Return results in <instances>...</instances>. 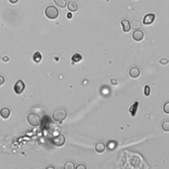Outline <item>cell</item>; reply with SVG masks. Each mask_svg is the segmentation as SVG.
<instances>
[{
  "label": "cell",
  "mask_w": 169,
  "mask_h": 169,
  "mask_svg": "<svg viewBox=\"0 0 169 169\" xmlns=\"http://www.w3.org/2000/svg\"><path fill=\"white\" fill-rule=\"evenodd\" d=\"M67 116V110L63 108H59L56 109L52 114V118L56 122H62Z\"/></svg>",
  "instance_id": "6da1fadb"
},
{
  "label": "cell",
  "mask_w": 169,
  "mask_h": 169,
  "mask_svg": "<svg viewBox=\"0 0 169 169\" xmlns=\"http://www.w3.org/2000/svg\"><path fill=\"white\" fill-rule=\"evenodd\" d=\"M27 121L31 126L37 127L40 124L41 118L38 114L35 112H31L27 115Z\"/></svg>",
  "instance_id": "7a4b0ae2"
},
{
  "label": "cell",
  "mask_w": 169,
  "mask_h": 169,
  "mask_svg": "<svg viewBox=\"0 0 169 169\" xmlns=\"http://www.w3.org/2000/svg\"><path fill=\"white\" fill-rule=\"evenodd\" d=\"M45 15L50 19H56L59 16V11L55 6L49 5L45 9Z\"/></svg>",
  "instance_id": "3957f363"
},
{
  "label": "cell",
  "mask_w": 169,
  "mask_h": 169,
  "mask_svg": "<svg viewBox=\"0 0 169 169\" xmlns=\"http://www.w3.org/2000/svg\"><path fill=\"white\" fill-rule=\"evenodd\" d=\"M25 89V84L22 80L17 81L15 83V84L13 87L15 93L17 94V95H20V94H21L22 92H23Z\"/></svg>",
  "instance_id": "277c9868"
},
{
  "label": "cell",
  "mask_w": 169,
  "mask_h": 169,
  "mask_svg": "<svg viewBox=\"0 0 169 169\" xmlns=\"http://www.w3.org/2000/svg\"><path fill=\"white\" fill-rule=\"evenodd\" d=\"M66 143V137L62 134H59L53 138V144L57 147H61Z\"/></svg>",
  "instance_id": "5b68a950"
},
{
  "label": "cell",
  "mask_w": 169,
  "mask_h": 169,
  "mask_svg": "<svg viewBox=\"0 0 169 169\" xmlns=\"http://www.w3.org/2000/svg\"><path fill=\"white\" fill-rule=\"evenodd\" d=\"M133 39L136 42H140L144 38V32L140 29H137L132 34Z\"/></svg>",
  "instance_id": "8992f818"
},
{
  "label": "cell",
  "mask_w": 169,
  "mask_h": 169,
  "mask_svg": "<svg viewBox=\"0 0 169 169\" xmlns=\"http://www.w3.org/2000/svg\"><path fill=\"white\" fill-rule=\"evenodd\" d=\"M155 15L153 13H148L145 15V16L143 20V23L145 25H149L152 24L153 22L155 21Z\"/></svg>",
  "instance_id": "52a82bcc"
},
{
  "label": "cell",
  "mask_w": 169,
  "mask_h": 169,
  "mask_svg": "<svg viewBox=\"0 0 169 169\" xmlns=\"http://www.w3.org/2000/svg\"><path fill=\"white\" fill-rule=\"evenodd\" d=\"M130 76L133 79L138 78L141 75V71L137 67H132L129 71Z\"/></svg>",
  "instance_id": "ba28073f"
},
{
  "label": "cell",
  "mask_w": 169,
  "mask_h": 169,
  "mask_svg": "<svg viewBox=\"0 0 169 169\" xmlns=\"http://www.w3.org/2000/svg\"><path fill=\"white\" fill-rule=\"evenodd\" d=\"M121 25L122 26V30L124 32H128L131 31V26L130 21L127 19H123L121 21Z\"/></svg>",
  "instance_id": "9c48e42d"
},
{
  "label": "cell",
  "mask_w": 169,
  "mask_h": 169,
  "mask_svg": "<svg viewBox=\"0 0 169 169\" xmlns=\"http://www.w3.org/2000/svg\"><path fill=\"white\" fill-rule=\"evenodd\" d=\"M67 9H68V10L70 11L71 12H76L79 9L78 3L75 1L69 2L68 4H67Z\"/></svg>",
  "instance_id": "30bf717a"
},
{
  "label": "cell",
  "mask_w": 169,
  "mask_h": 169,
  "mask_svg": "<svg viewBox=\"0 0 169 169\" xmlns=\"http://www.w3.org/2000/svg\"><path fill=\"white\" fill-rule=\"evenodd\" d=\"M11 115V110L9 108L3 107L1 110H0V116H2L3 118L7 119Z\"/></svg>",
  "instance_id": "8fae6325"
},
{
  "label": "cell",
  "mask_w": 169,
  "mask_h": 169,
  "mask_svg": "<svg viewBox=\"0 0 169 169\" xmlns=\"http://www.w3.org/2000/svg\"><path fill=\"white\" fill-rule=\"evenodd\" d=\"M105 149H106V146L103 142L97 143L95 145V151L98 153H103Z\"/></svg>",
  "instance_id": "7c38bea8"
},
{
  "label": "cell",
  "mask_w": 169,
  "mask_h": 169,
  "mask_svg": "<svg viewBox=\"0 0 169 169\" xmlns=\"http://www.w3.org/2000/svg\"><path fill=\"white\" fill-rule=\"evenodd\" d=\"M55 4L61 8H65L67 5V0H54Z\"/></svg>",
  "instance_id": "4fadbf2b"
},
{
  "label": "cell",
  "mask_w": 169,
  "mask_h": 169,
  "mask_svg": "<svg viewBox=\"0 0 169 169\" xmlns=\"http://www.w3.org/2000/svg\"><path fill=\"white\" fill-rule=\"evenodd\" d=\"M161 128L165 132H169V120H166L161 124Z\"/></svg>",
  "instance_id": "5bb4252c"
},
{
  "label": "cell",
  "mask_w": 169,
  "mask_h": 169,
  "mask_svg": "<svg viewBox=\"0 0 169 169\" xmlns=\"http://www.w3.org/2000/svg\"><path fill=\"white\" fill-rule=\"evenodd\" d=\"M42 55L39 52H35V54L33 55V60L34 62H36V63H39L41 61V59H42Z\"/></svg>",
  "instance_id": "9a60e30c"
},
{
  "label": "cell",
  "mask_w": 169,
  "mask_h": 169,
  "mask_svg": "<svg viewBox=\"0 0 169 169\" xmlns=\"http://www.w3.org/2000/svg\"><path fill=\"white\" fill-rule=\"evenodd\" d=\"M63 168L65 169H74L76 167H75V164L72 161H67Z\"/></svg>",
  "instance_id": "2e32d148"
},
{
  "label": "cell",
  "mask_w": 169,
  "mask_h": 169,
  "mask_svg": "<svg viewBox=\"0 0 169 169\" xmlns=\"http://www.w3.org/2000/svg\"><path fill=\"white\" fill-rule=\"evenodd\" d=\"M131 24H132V27L134 29H138L141 27V22L137 19L133 20L131 21Z\"/></svg>",
  "instance_id": "e0dca14e"
},
{
  "label": "cell",
  "mask_w": 169,
  "mask_h": 169,
  "mask_svg": "<svg viewBox=\"0 0 169 169\" xmlns=\"http://www.w3.org/2000/svg\"><path fill=\"white\" fill-rule=\"evenodd\" d=\"M72 60L75 62H78L82 59V56L79 54H76L72 56Z\"/></svg>",
  "instance_id": "ac0fdd59"
},
{
  "label": "cell",
  "mask_w": 169,
  "mask_h": 169,
  "mask_svg": "<svg viewBox=\"0 0 169 169\" xmlns=\"http://www.w3.org/2000/svg\"><path fill=\"white\" fill-rule=\"evenodd\" d=\"M163 109V112L165 114H169V101H167V102H166L164 104Z\"/></svg>",
  "instance_id": "d6986e66"
},
{
  "label": "cell",
  "mask_w": 169,
  "mask_h": 169,
  "mask_svg": "<svg viewBox=\"0 0 169 169\" xmlns=\"http://www.w3.org/2000/svg\"><path fill=\"white\" fill-rule=\"evenodd\" d=\"M150 93H151V90H150V87H149L148 85H146L145 87V89H144V94H145V95L147 96H149Z\"/></svg>",
  "instance_id": "ffe728a7"
},
{
  "label": "cell",
  "mask_w": 169,
  "mask_h": 169,
  "mask_svg": "<svg viewBox=\"0 0 169 169\" xmlns=\"http://www.w3.org/2000/svg\"><path fill=\"white\" fill-rule=\"evenodd\" d=\"M159 63H161V64H162V65H166V64H167V63H168V59L167 58H161L159 60Z\"/></svg>",
  "instance_id": "44dd1931"
},
{
  "label": "cell",
  "mask_w": 169,
  "mask_h": 169,
  "mask_svg": "<svg viewBox=\"0 0 169 169\" xmlns=\"http://www.w3.org/2000/svg\"><path fill=\"white\" fill-rule=\"evenodd\" d=\"M5 82V79L2 75H0V86H2Z\"/></svg>",
  "instance_id": "7402d4cb"
},
{
  "label": "cell",
  "mask_w": 169,
  "mask_h": 169,
  "mask_svg": "<svg viewBox=\"0 0 169 169\" xmlns=\"http://www.w3.org/2000/svg\"><path fill=\"white\" fill-rule=\"evenodd\" d=\"M110 82H111V83L112 85H117L118 84V81L116 79H112L110 80Z\"/></svg>",
  "instance_id": "603a6c76"
},
{
  "label": "cell",
  "mask_w": 169,
  "mask_h": 169,
  "mask_svg": "<svg viewBox=\"0 0 169 169\" xmlns=\"http://www.w3.org/2000/svg\"><path fill=\"white\" fill-rule=\"evenodd\" d=\"M76 168H84V169L87 168V167H86L85 165H83V164H79L78 166H77Z\"/></svg>",
  "instance_id": "cb8c5ba5"
},
{
  "label": "cell",
  "mask_w": 169,
  "mask_h": 169,
  "mask_svg": "<svg viewBox=\"0 0 169 169\" xmlns=\"http://www.w3.org/2000/svg\"><path fill=\"white\" fill-rule=\"evenodd\" d=\"M9 2L11 3H13V4H15V3H17L19 2V0H9Z\"/></svg>",
  "instance_id": "d4e9b609"
},
{
  "label": "cell",
  "mask_w": 169,
  "mask_h": 169,
  "mask_svg": "<svg viewBox=\"0 0 169 169\" xmlns=\"http://www.w3.org/2000/svg\"><path fill=\"white\" fill-rule=\"evenodd\" d=\"M71 17H72V14H71V13H68V14H67V18L70 19V18H71Z\"/></svg>",
  "instance_id": "484cf974"
},
{
  "label": "cell",
  "mask_w": 169,
  "mask_h": 169,
  "mask_svg": "<svg viewBox=\"0 0 169 169\" xmlns=\"http://www.w3.org/2000/svg\"><path fill=\"white\" fill-rule=\"evenodd\" d=\"M46 168H55V167H48Z\"/></svg>",
  "instance_id": "4316f807"
}]
</instances>
